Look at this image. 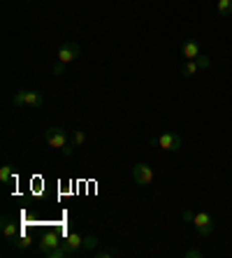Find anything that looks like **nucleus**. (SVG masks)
<instances>
[{"instance_id":"f257e3e1","label":"nucleus","mask_w":232,"mask_h":258,"mask_svg":"<svg viewBox=\"0 0 232 258\" xmlns=\"http://www.w3.org/2000/svg\"><path fill=\"white\" fill-rule=\"evenodd\" d=\"M12 105H14V107H21V105H28V107H42V105H44V96H42L40 91L21 89V91H17V93H14Z\"/></svg>"},{"instance_id":"f03ea898","label":"nucleus","mask_w":232,"mask_h":258,"mask_svg":"<svg viewBox=\"0 0 232 258\" xmlns=\"http://www.w3.org/2000/svg\"><path fill=\"white\" fill-rule=\"evenodd\" d=\"M44 140H47V144H51L54 149H65L67 144H70V133L65 131V128L60 126H51L44 131Z\"/></svg>"},{"instance_id":"7ed1b4c3","label":"nucleus","mask_w":232,"mask_h":258,"mask_svg":"<svg viewBox=\"0 0 232 258\" xmlns=\"http://www.w3.org/2000/svg\"><path fill=\"white\" fill-rule=\"evenodd\" d=\"M153 168H151L149 163H135L132 165V181H135L137 186H149L151 181H153Z\"/></svg>"},{"instance_id":"20e7f679","label":"nucleus","mask_w":232,"mask_h":258,"mask_svg":"<svg viewBox=\"0 0 232 258\" xmlns=\"http://www.w3.org/2000/svg\"><path fill=\"white\" fill-rule=\"evenodd\" d=\"M151 144H156V147H161V149H165V151H179L181 144H184V140H181V135H177V133L167 131V133H163L161 138L151 140Z\"/></svg>"},{"instance_id":"39448f33","label":"nucleus","mask_w":232,"mask_h":258,"mask_svg":"<svg viewBox=\"0 0 232 258\" xmlns=\"http://www.w3.org/2000/svg\"><path fill=\"white\" fill-rule=\"evenodd\" d=\"M79 56H82V47H79L77 42H63L60 49L56 51V60H58V63H65V66H70L72 60H77Z\"/></svg>"},{"instance_id":"423d86ee","label":"nucleus","mask_w":232,"mask_h":258,"mask_svg":"<svg viewBox=\"0 0 232 258\" xmlns=\"http://www.w3.org/2000/svg\"><path fill=\"white\" fill-rule=\"evenodd\" d=\"M193 226H195V230H197V235H202V237H207V235H211L214 233V216L211 214H207V212H197L195 216H193Z\"/></svg>"},{"instance_id":"0eeeda50","label":"nucleus","mask_w":232,"mask_h":258,"mask_svg":"<svg viewBox=\"0 0 232 258\" xmlns=\"http://www.w3.org/2000/svg\"><path fill=\"white\" fill-rule=\"evenodd\" d=\"M60 246H63V240H60L58 233H44V237L40 242V253L42 256H49V253L60 249Z\"/></svg>"},{"instance_id":"6e6552de","label":"nucleus","mask_w":232,"mask_h":258,"mask_svg":"<svg viewBox=\"0 0 232 258\" xmlns=\"http://www.w3.org/2000/svg\"><path fill=\"white\" fill-rule=\"evenodd\" d=\"M63 244H65V249H67V253H70V256H77V253L82 251L84 235H79V233H74V230H72L65 240H63Z\"/></svg>"},{"instance_id":"1a4fd4ad","label":"nucleus","mask_w":232,"mask_h":258,"mask_svg":"<svg viewBox=\"0 0 232 258\" xmlns=\"http://www.w3.org/2000/svg\"><path fill=\"white\" fill-rule=\"evenodd\" d=\"M181 56H184L186 60H195L197 56H200V44H197L195 40H186V42L181 44Z\"/></svg>"},{"instance_id":"9d476101","label":"nucleus","mask_w":232,"mask_h":258,"mask_svg":"<svg viewBox=\"0 0 232 258\" xmlns=\"http://www.w3.org/2000/svg\"><path fill=\"white\" fill-rule=\"evenodd\" d=\"M0 228H3V235H5V240H14V237L19 235L17 223H14L10 216H3V223H0Z\"/></svg>"},{"instance_id":"9b49d317","label":"nucleus","mask_w":232,"mask_h":258,"mask_svg":"<svg viewBox=\"0 0 232 258\" xmlns=\"http://www.w3.org/2000/svg\"><path fill=\"white\" fill-rule=\"evenodd\" d=\"M98 235L96 233H91V235H86V237H84V244H82V251L84 253H93L96 251V246H98Z\"/></svg>"},{"instance_id":"f8f14e48","label":"nucleus","mask_w":232,"mask_h":258,"mask_svg":"<svg viewBox=\"0 0 232 258\" xmlns=\"http://www.w3.org/2000/svg\"><path fill=\"white\" fill-rule=\"evenodd\" d=\"M197 70H202V68H200V63H197V58H195V60H188V63H186L181 75H184V77H193Z\"/></svg>"},{"instance_id":"ddd939ff","label":"nucleus","mask_w":232,"mask_h":258,"mask_svg":"<svg viewBox=\"0 0 232 258\" xmlns=\"http://www.w3.org/2000/svg\"><path fill=\"white\" fill-rule=\"evenodd\" d=\"M218 14L220 17H232V0H218Z\"/></svg>"},{"instance_id":"4468645a","label":"nucleus","mask_w":232,"mask_h":258,"mask_svg":"<svg viewBox=\"0 0 232 258\" xmlns=\"http://www.w3.org/2000/svg\"><path fill=\"white\" fill-rule=\"evenodd\" d=\"M12 242H14V249H19V251H21V249L30 246V242H33V240H30L28 235H17V237H14Z\"/></svg>"},{"instance_id":"2eb2a0df","label":"nucleus","mask_w":232,"mask_h":258,"mask_svg":"<svg viewBox=\"0 0 232 258\" xmlns=\"http://www.w3.org/2000/svg\"><path fill=\"white\" fill-rule=\"evenodd\" d=\"M0 181H3V184H10V181H12V165H10V163H5V165L0 168Z\"/></svg>"},{"instance_id":"dca6fc26","label":"nucleus","mask_w":232,"mask_h":258,"mask_svg":"<svg viewBox=\"0 0 232 258\" xmlns=\"http://www.w3.org/2000/svg\"><path fill=\"white\" fill-rule=\"evenodd\" d=\"M84 142H86V133L84 131H72V144H74V147H82Z\"/></svg>"},{"instance_id":"f3484780","label":"nucleus","mask_w":232,"mask_h":258,"mask_svg":"<svg viewBox=\"0 0 232 258\" xmlns=\"http://www.w3.org/2000/svg\"><path fill=\"white\" fill-rule=\"evenodd\" d=\"M93 256H98V258H112V256H119V249H105V251H98V253H93Z\"/></svg>"},{"instance_id":"a211bd4d","label":"nucleus","mask_w":232,"mask_h":258,"mask_svg":"<svg viewBox=\"0 0 232 258\" xmlns=\"http://www.w3.org/2000/svg\"><path fill=\"white\" fill-rule=\"evenodd\" d=\"M184 256L186 258H202V251H200V249H188Z\"/></svg>"},{"instance_id":"6ab92c4d","label":"nucleus","mask_w":232,"mask_h":258,"mask_svg":"<svg viewBox=\"0 0 232 258\" xmlns=\"http://www.w3.org/2000/svg\"><path fill=\"white\" fill-rule=\"evenodd\" d=\"M197 63H200V68H202V70H207V68L211 66V63H209V58H207V56H202V54L197 56Z\"/></svg>"},{"instance_id":"aec40b11","label":"nucleus","mask_w":232,"mask_h":258,"mask_svg":"<svg viewBox=\"0 0 232 258\" xmlns=\"http://www.w3.org/2000/svg\"><path fill=\"white\" fill-rule=\"evenodd\" d=\"M65 63H58V60H56V66H54V70H51V72H54V75H63V72H65Z\"/></svg>"},{"instance_id":"412c9836","label":"nucleus","mask_w":232,"mask_h":258,"mask_svg":"<svg viewBox=\"0 0 232 258\" xmlns=\"http://www.w3.org/2000/svg\"><path fill=\"white\" fill-rule=\"evenodd\" d=\"M181 216H184V221H188V223H191V221H193V216H195V212H191V210H184V214H181Z\"/></svg>"}]
</instances>
